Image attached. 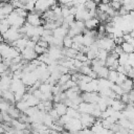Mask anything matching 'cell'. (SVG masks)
<instances>
[{"mask_svg":"<svg viewBox=\"0 0 134 134\" xmlns=\"http://www.w3.org/2000/svg\"><path fill=\"white\" fill-rule=\"evenodd\" d=\"M81 96L83 98V102L90 103V104L97 103L99 98V94H97V92H84Z\"/></svg>","mask_w":134,"mask_h":134,"instance_id":"obj_7","label":"cell"},{"mask_svg":"<svg viewBox=\"0 0 134 134\" xmlns=\"http://www.w3.org/2000/svg\"><path fill=\"white\" fill-rule=\"evenodd\" d=\"M2 113V118H3V121L4 122H10L12 121V117L8 115V113L6 112V111H4V112H1Z\"/></svg>","mask_w":134,"mask_h":134,"instance_id":"obj_45","label":"cell"},{"mask_svg":"<svg viewBox=\"0 0 134 134\" xmlns=\"http://www.w3.org/2000/svg\"><path fill=\"white\" fill-rule=\"evenodd\" d=\"M66 114L71 118H80V115H81V113L76 109H73V108H70V107H67Z\"/></svg>","mask_w":134,"mask_h":134,"instance_id":"obj_24","label":"cell"},{"mask_svg":"<svg viewBox=\"0 0 134 134\" xmlns=\"http://www.w3.org/2000/svg\"><path fill=\"white\" fill-rule=\"evenodd\" d=\"M120 47L122 49V52H126V53H132L134 51V46L130 43H127V42H122Z\"/></svg>","mask_w":134,"mask_h":134,"instance_id":"obj_21","label":"cell"},{"mask_svg":"<svg viewBox=\"0 0 134 134\" xmlns=\"http://www.w3.org/2000/svg\"><path fill=\"white\" fill-rule=\"evenodd\" d=\"M51 85L50 84H48V83H46V82H43V83H41L40 84V86H39V90L42 92V93H49V92H51Z\"/></svg>","mask_w":134,"mask_h":134,"instance_id":"obj_22","label":"cell"},{"mask_svg":"<svg viewBox=\"0 0 134 134\" xmlns=\"http://www.w3.org/2000/svg\"><path fill=\"white\" fill-rule=\"evenodd\" d=\"M117 62H118L119 65H122V66L127 65V63H128V53L121 52L117 58Z\"/></svg>","mask_w":134,"mask_h":134,"instance_id":"obj_26","label":"cell"},{"mask_svg":"<svg viewBox=\"0 0 134 134\" xmlns=\"http://www.w3.org/2000/svg\"><path fill=\"white\" fill-rule=\"evenodd\" d=\"M74 20H75V19H74V16H73V15H68L67 17L63 18V22H65V23H67V24L72 23Z\"/></svg>","mask_w":134,"mask_h":134,"instance_id":"obj_44","label":"cell"},{"mask_svg":"<svg viewBox=\"0 0 134 134\" xmlns=\"http://www.w3.org/2000/svg\"><path fill=\"white\" fill-rule=\"evenodd\" d=\"M22 36H24V35H21L19 32V28H15V27H12L10 26L2 35V38H3V41L4 42H13V41H16L17 39H19Z\"/></svg>","mask_w":134,"mask_h":134,"instance_id":"obj_2","label":"cell"},{"mask_svg":"<svg viewBox=\"0 0 134 134\" xmlns=\"http://www.w3.org/2000/svg\"><path fill=\"white\" fill-rule=\"evenodd\" d=\"M34 50H35V52H36L38 55H39V54H42V53H44V52H47V48L41 47V46H39L38 44H36V45H35Z\"/></svg>","mask_w":134,"mask_h":134,"instance_id":"obj_35","label":"cell"},{"mask_svg":"<svg viewBox=\"0 0 134 134\" xmlns=\"http://www.w3.org/2000/svg\"><path fill=\"white\" fill-rule=\"evenodd\" d=\"M111 90H112L113 92H115L117 95H121V94L124 93V90L121 89L120 85H117V84H114V83H113V85L111 86Z\"/></svg>","mask_w":134,"mask_h":134,"instance_id":"obj_34","label":"cell"},{"mask_svg":"<svg viewBox=\"0 0 134 134\" xmlns=\"http://www.w3.org/2000/svg\"><path fill=\"white\" fill-rule=\"evenodd\" d=\"M122 39H124V42L130 43V44H132V45H133V43H134V38L131 37L129 32H128V34H124V35H122Z\"/></svg>","mask_w":134,"mask_h":134,"instance_id":"obj_38","label":"cell"},{"mask_svg":"<svg viewBox=\"0 0 134 134\" xmlns=\"http://www.w3.org/2000/svg\"><path fill=\"white\" fill-rule=\"evenodd\" d=\"M47 113H48V114L51 116V118L53 119V121L58 120V119H59V117H60V116H59V114L57 113V111H55V109H54L53 107H52V108H51V109H50V110H49Z\"/></svg>","mask_w":134,"mask_h":134,"instance_id":"obj_37","label":"cell"},{"mask_svg":"<svg viewBox=\"0 0 134 134\" xmlns=\"http://www.w3.org/2000/svg\"><path fill=\"white\" fill-rule=\"evenodd\" d=\"M10 125L15 130H24L26 128H29V124L21 122L19 119H12Z\"/></svg>","mask_w":134,"mask_h":134,"instance_id":"obj_13","label":"cell"},{"mask_svg":"<svg viewBox=\"0 0 134 134\" xmlns=\"http://www.w3.org/2000/svg\"><path fill=\"white\" fill-rule=\"evenodd\" d=\"M70 76H71L70 73H62V74L60 75V77H59L57 84H59L60 86H61V85H64L68 80H70Z\"/></svg>","mask_w":134,"mask_h":134,"instance_id":"obj_28","label":"cell"},{"mask_svg":"<svg viewBox=\"0 0 134 134\" xmlns=\"http://www.w3.org/2000/svg\"><path fill=\"white\" fill-rule=\"evenodd\" d=\"M110 6L114 9V10H118L120 7H121V3L118 2V1H110Z\"/></svg>","mask_w":134,"mask_h":134,"instance_id":"obj_42","label":"cell"},{"mask_svg":"<svg viewBox=\"0 0 134 134\" xmlns=\"http://www.w3.org/2000/svg\"><path fill=\"white\" fill-rule=\"evenodd\" d=\"M0 122H3V118H2V113L0 111Z\"/></svg>","mask_w":134,"mask_h":134,"instance_id":"obj_55","label":"cell"},{"mask_svg":"<svg viewBox=\"0 0 134 134\" xmlns=\"http://www.w3.org/2000/svg\"><path fill=\"white\" fill-rule=\"evenodd\" d=\"M36 44H38L39 46H41V47H44V48H48V47H49V44H48L46 41L42 40L41 38H40V40H39V41H38Z\"/></svg>","mask_w":134,"mask_h":134,"instance_id":"obj_46","label":"cell"},{"mask_svg":"<svg viewBox=\"0 0 134 134\" xmlns=\"http://www.w3.org/2000/svg\"><path fill=\"white\" fill-rule=\"evenodd\" d=\"M67 35V29L63 28L62 26H58L52 30V36L58 39H63Z\"/></svg>","mask_w":134,"mask_h":134,"instance_id":"obj_12","label":"cell"},{"mask_svg":"<svg viewBox=\"0 0 134 134\" xmlns=\"http://www.w3.org/2000/svg\"><path fill=\"white\" fill-rule=\"evenodd\" d=\"M99 24V21L96 17H91L89 19H87L86 21H84V25H85V28L91 30V29H94L96 26H98Z\"/></svg>","mask_w":134,"mask_h":134,"instance_id":"obj_10","label":"cell"},{"mask_svg":"<svg viewBox=\"0 0 134 134\" xmlns=\"http://www.w3.org/2000/svg\"><path fill=\"white\" fill-rule=\"evenodd\" d=\"M6 112L8 113V115H9L13 119H18V117H19V115H20V113H21V112L15 107V105H13V104H9L8 109H7Z\"/></svg>","mask_w":134,"mask_h":134,"instance_id":"obj_16","label":"cell"},{"mask_svg":"<svg viewBox=\"0 0 134 134\" xmlns=\"http://www.w3.org/2000/svg\"><path fill=\"white\" fill-rule=\"evenodd\" d=\"M116 79H117V72H116V70H109L107 80L109 82H111V83H115Z\"/></svg>","mask_w":134,"mask_h":134,"instance_id":"obj_31","label":"cell"},{"mask_svg":"<svg viewBox=\"0 0 134 134\" xmlns=\"http://www.w3.org/2000/svg\"><path fill=\"white\" fill-rule=\"evenodd\" d=\"M35 3H36V0H27L25 2V4L23 5L22 8L26 9L27 12H34V9H35Z\"/></svg>","mask_w":134,"mask_h":134,"instance_id":"obj_29","label":"cell"},{"mask_svg":"<svg viewBox=\"0 0 134 134\" xmlns=\"http://www.w3.org/2000/svg\"><path fill=\"white\" fill-rule=\"evenodd\" d=\"M126 79H127L126 73H118V72H117V79H116V81H115V83H114V84L120 85V84H121Z\"/></svg>","mask_w":134,"mask_h":134,"instance_id":"obj_36","label":"cell"},{"mask_svg":"<svg viewBox=\"0 0 134 134\" xmlns=\"http://www.w3.org/2000/svg\"><path fill=\"white\" fill-rule=\"evenodd\" d=\"M72 64H73V67H74L76 70H79V69L83 66V62H81V61H79V60H76V59H72Z\"/></svg>","mask_w":134,"mask_h":134,"instance_id":"obj_43","label":"cell"},{"mask_svg":"<svg viewBox=\"0 0 134 134\" xmlns=\"http://www.w3.org/2000/svg\"><path fill=\"white\" fill-rule=\"evenodd\" d=\"M74 59H76V60H79V61H81V62H85V61H87V57H86V54L83 53V52H80V51L76 52Z\"/></svg>","mask_w":134,"mask_h":134,"instance_id":"obj_39","label":"cell"},{"mask_svg":"<svg viewBox=\"0 0 134 134\" xmlns=\"http://www.w3.org/2000/svg\"><path fill=\"white\" fill-rule=\"evenodd\" d=\"M35 45H36V42H34V41H32V40H30V39H28V40H27L26 47H28V48H32V49H34Z\"/></svg>","mask_w":134,"mask_h":134,"instance_id":"obj_48","label":"cell"},{"mask_svg":"<svg viewBox=\"0 0 134 134\" xmlns=\"http://www.w3.org/2000/svg\"><path fill=\"white\" fill-rule=\"evenodd\" d=\"M57 1H59V3H61V5H67V4H69V3H71L72 5H73V0H57Z\"/></svg>","mask_w":134,"mask_h":134,"instance_id":"obj_49","label":"cell"},{"mask_svg":"<svg viewBox=\"0 0 134 134\" xmlns=\"http://www.w3.org/2000/svg\"><path fill=\"white\" fill-rule=\"evenodd\" d=\"M84 6H85V8H86L87 10H91V9H96L97 4H96V2H95L94 0H87V1L85 2Z\"/></svg>","mask_w":134,"mask_h":134,"instance_id":"obj_30","label":"cell"},{"mask_svg":"<svg viewBox=\"0 0 134 134\" xmlns=\"http://www.w3.org/2000/svg\"><path fill=\"white\" fill-rule=\"evenodd\" d=\"M14 10V7L12 5V3L9 2H2V5L0 7V13H2L4 16H7L9 15Z\"/></svg>","mask_w":134,"mask_h":134,"instance_id":"obj_17","label":"cell"},{"mask_svg":"<svg viewBox=\"0 0 134 134\" xmlns=\"http://www.w3.org/2000/svg\"><path fill=\"white\" fill-rule=\"evenodd\" d=\"M47 53L52 60H55V61H59L64 58L62 53V47H58L54 45H50V47L47 48Z\"/></svg>","mask_w":134,"mask_h":134,"instance_id":"obj_5","label":"cell"},{"mask_svg":"<svg viewBox=\"0 0 134 134\" xmlns=\"http://www.w3.org/2000/svg\"><path fill=\"white\" fill-rule=\"evenodd\" d=\"M71 45H72V38L66 35V36L63 38V46H64L65 48H70Z\"/></svg>","mask_w":134,"mask_h":134,"instance_id":"obj_32","label":"cell"},{"mask_svg":"<svg viewBox=\"0 0 134 134\" xmlns=\"http://www.w3.org/2000/svg\"><path fill=\"white\" fill-rule=\"evenodd\" d=\"M20 54H21L22 59L27 61V62H29V61H31V60H34V59H36L38 57V54L35 52V50L32 48H28V47H25L20 52Z\"/></svg>","mask_w":134,"mask_h":134,"instance_id":"obj_8","label":"cell"},{"mask_svg":"<svg viewBox=\"0 0 134 134\" xmlns=\"http://www.w3.org/2000/svg\"><path fill=\"white\" fill-rule=\"evenodd\" d=\"M108 72H109V69H108V67H106V66H103V67H100V69L96 72V75H97V77H103V79H107V76H108Z\"/></svg>","mask_w":134,"mask_h":134,"instance_id":"obj_27","label":"cell"},{"mask_svg":"<svg viewBox=\"0 0 134 134\" xmlns=\"http://www.w3.org/2000/svg\"><path fill=\"white\" fill-rule=\"evenodd\" d=\"M95 104V103H94ZM94 104H90V103H86V102H82L79 104L77 106V111L80 113H87V114H91L93 109H94Z\"/></svg>","mask_w":134,"mask_h":134,"instance_id":"obj_9","label":"cell"},{"mask_svg":"<svg viewBox=\"0 0 134 134\" xmlns=\"http://www.w3.org/2000/svg\"><path fill=\"white\" fill-rule=\"evenodd\" d=\"M15 107L21 112V113H23L27 108H28V105L26 104V102L25 100H23V99H21V100H18V102H16V104H15Z\"/></svg>","mask_w":134,"mask_h":134,"instance_id":"obj_23","label":"cell"},{"mask_svg":"<svg viewBox=\"0 0 134 134\" xmlns=\"http://www.w3.org/2000/svg\"><path fill=\"white\" fill-rule=\"evenodd\" d=\"M53 108L55 109V111H57V113L59 114V116L66 114L67 106H66L63 102H58V103H55V104H54V106H53Z\"/></svg>","mask_w":134,"mask_h":134,"instance_id":"obj_15","label":"cell"},{"mask_svg":"<svg viewBox=\"0 0 134 134\" xmlns=\"http://www.w3.org/2000/svg\"><path fill=\"white\" fill-rule=\"evenodd\" d=\"M23 86H25V85L22 83L21 79H14V80L12 79V82H10V85H9V90L15 92V91L19 90L20 88H22Z\"/></svg>","mask_w":134,"mask_h":134,"instance_id":"obj_11","label":"cell"},{"mask_svg":"<svg viewBox=\"0 0 134 134\" xmlns=\"http://www.w3.org/2000/svg\"><path fill=\"white\" fill-rule=\"evenodd\" d=\"M115 70H116V72H118V73H126L125 66H122V65H118Z\"/></svg>","mask_w":134,"mask_h":134,"instance_id":"obj_47","label":"cell"},{"mask_svg":"<svg viewBox=\"0 0 134 134\" xmlns=\"http://www.w3.org/2000/svg\"><path fill=\"white\" fill-rule=\"evenodd\" d=\"M108 54H109V52H108L107 50H105V49H103V48H98V50H97V52H96L95 58H96V59H98V60L105 61V60L107 59Z\"/></svg>","mask_w":134,"mask_h":134,"instance_id":"obj_25","label":"cell"},{"mask_svg":"<svg viewBox=\"0 0 134 134\" xmlns=\"http://www.w3.org/2000/svg\"><path fill=\"white\" fill-rule=\"evenodd\" d=\"M91 70H92V69H91V66H82V67L79 69L80 73H82V74H86V75H87Z\"/></svg>","mask_w":134,"mask_h":134,"instance_id":"obj_41","label":"cell"},{"mask_svg":"<svg viewBox=\"0 0 134 134\" xmlns=\"http://www.w3.org/2000/svg\"><path fill=\"white\" fill-rule=\"evenodd\" d=\"M7 68H8L7 66H5L2 62H0V73H2V72H4L5 70H7Z\"/></svg>","mask_w":134,"mask_h":134,"instance_id":"obj_51","label":"cell"},{"mask_svg":"<svg viewBox=\"0 0 134 134\" xmlns=\"http://www.w3.org/2000/svg\"><path fill=\"white\" fill-rule=\"evenodd\" d=\"M14 12L19 16V17H22V18H26V16H27V10L26 9H24V8H22V7H19V8H14Z\"/></svg>","mask_w":134,"mask_h":134,"instance_id":"obj_33","label":"cell"},{"mask_svg":"<svg viewBox=\"0 0 134 134\" xmlns=\"http://www.w3.org/2000/svg\"><path fill=\"white\" fill-rule=\"evenodd\" d=\"M52 35V30H49V29H43V32L41 35V37H45V36H50Z\"/></svg>","mask_w":134,"mask_h":134,"instance_id":"obj_50","label":"cell"},{"mask_svg":"<svg viewBox=\"0 0 134 134\" xmlns=\"http://www.w3.org/2000/svg\"><path fill=\"white\" fill-rule=\"evenodd\" d=\"M63 127L68 132H71V133L76 132V131H80L81 129H83L82 124H81V121H80L79 118H70V120L67 124H65Z\"/></svg>","mask_w":134,"mask_h":134,"instance_id":"obj_3","label":"cell"},{"mask_svg":"<svg viewBox=\"0 0 134 134\" xmlns=\"http://www.w3.org/2000/svg\"><path fill=\"white\" fill-rule=\"evenodd\" d=\"M100 3H105V4H109L110 0H100Z\"/></svg>","mask_w":134,"mask_h":134,"instance_id":"obj_54","label":"cell"},{"mask_svg":"<svg viewBox=\"0 0 134 134\" xmlns=\"http://www.w3.org/2000/svg\"><path fill=\"white\" fill-rule=\"evenodd\" d=\"M72 42H75V43H79V44L83 45V34L75 35V36L72 38Z\"/></svg>","mask_w":134,"mask_h":134,"instance_id":"obj_40","label":"cell"},{"mask_svg":"<svg viewBox=\"0 0 134 134\" xmlns=\"http://www.w3.org/2000/svg\"><path fill=\"white\" fill-rule=\"evenodd\" d=\"M87 75H88V76H90L91 79H97V75H96V72H94L93 70H91V71H90V72H89V73H88Z\"/></svg>","mask_w":134,"mask_h":134,"instance_id":"obj_52","label":"cell"},{"mask_svg":"<svg viewBox=\"0 0 134 134\" xmlns=\"http://www.w3.org/2000/svg\"><path fill=\"white\" fill-rule=\"evenodd\" d=\"M94 1H95V2H97V1H99V0H94Z\"/></svg>","mask_w":134,"mask_h":134,"instance_id":"obj_56","label":"cell"},{"mask_svg":"<svg viewBox=\"0 0 134 134\" xmlns=\"http://www.w3.org/2000/svg\"><path fill=\"white\" fill-rule=\"evenodd\" d=\"M120 87H121V89L124 90V92H129L130 90H132V88H133V81H132V79L127 77V79L120 84Z\"/></svg>","mask_w":134,"mask_h":134,"instance_id":"obj_19","label":"cell"},{"mask_svg":"<svg viewBox=\"0 0 134 134\" xmlns=\"http://www.w3.org/2000/svg\"><path fill=\"white\" fill-rule=\"evenodd\" d=\"M1 97H2L3 99H5L6 102L10 103V104H14V103H15L14 92L10 91L9 89H7V90H3V91H2V94H1Z\"/></svg>","mask_w":134,"mask_h":134,"instance_id":"obj_18","label":"cell"},{"mask_svg":"<svg viewBox=\"0 0 134 134\" xmlns=\"http://www.w3.org/2000/svg\"><path fill=\"white\" fill-rule=\"evenodd\" d=\"M79 119L82 124L83 129L84 128H90L95 121V117H93L91 114H87V113H81Z\"/></svg>","mask_w":134,"mask_h":134,"instance_id":"obj_6","label":"cell"},{"mask_svg":"<svg viewBox=\"0 0 134 134\" xmlns=\"http://www.w3.org/2000/svg\"><path fill=\"white\" fill-rule=\"evenodd\" d=\"M5 18H6L7 22H8V24H9V26L15 27V28H20L25 23V18L19 17L14 10L9 15H7Z\"/></svg>","mask_w":134,"mask_h":134,"instance_id":"obj_1","label":"cell"},{"mask_svg":"<svg viewBox=\"0 0 134 134\" xmlns=\"http://www.w3.org/2000/svg\"><path fill=\"white\" fill-rule=\"evenodd\" d=\"M25 19H26V22L29 23V24L32 25V26H39V25H41V24L44 23V20L41 19L40 15H38L36 12H30V13H28Z\"/></svg>","mask_w":134,"mask_h":134,"instance_id":"obj_4","label":"cell"},{"mask_svg":"<svg viewBox=\"0 0 134 134\" xmlns=\"http://www.w3.org/2000/svg\"><path fill=\"white\" fill-rule=\"evenodd\" d=\"M25 102H26V104L28 105V107H36V106L39 104L40 100H39L36 96H34L32 94H29L28 97L25 99Z\"/></svg>","mask_w":134,"mask_h":134,"instance_id":"obj_20","label":"cell"},{"mask_svg":"<svg viewBox=\"0 0 134 134\" xmlns=\"http://www.w3.org/2000/svg\"><path fill=\"white\" fill-rule=\"evenodd\" d=\"M40 38H41L40 36H32V37L30 38V40H32L34 42H36V43H37V42L40 40Z\"/></svg>","mask_w":134,"mask_h":134,"instance_id":"obj_53","label":"cell"},{"mask_svg":"<svg viewBox=\"0 0 134 134\" xmlns=\"http://www.w3.org/2000/svg\"><path fill=\"white\" fill-rule=\"evenodd\" d=\"M110 107H111L114 111H122V110L125 109V107H126V104L122 103L120 99H117V98H116V99H113V100H112Z\"/></svg>","mask_w":134,"mask_h":134,"instance_id":"obj_14","label":"cell"}]
</instances>
